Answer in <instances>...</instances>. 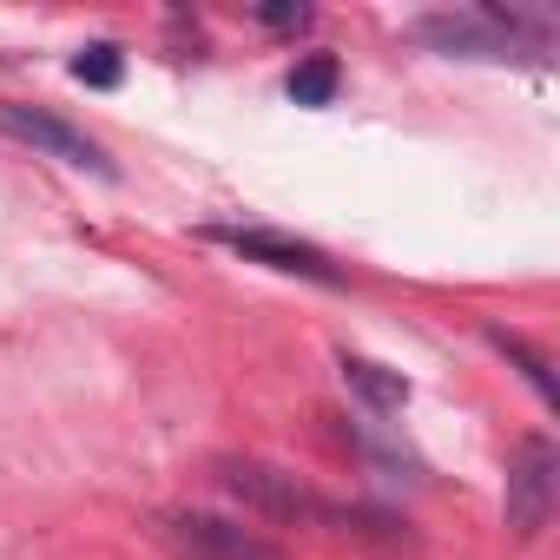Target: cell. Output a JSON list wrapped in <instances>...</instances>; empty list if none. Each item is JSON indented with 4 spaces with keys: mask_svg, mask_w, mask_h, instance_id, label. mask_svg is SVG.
I'll return each mask as SVG.
<instances>
[{
    "mask_svg": "<svg viewBox=\"0 0 560 560\" xmlns=\"http://www.w3.org/2000/svg\"><path fill=\"white\" fill-rule=\"evenodd\" d=\"M218 488L231 501H244V514L277 521V527H311L330 508L311 481H298L291 468H277V462H257V455H224L218 462Z\"/></svg>",
    "mask_w": 560,
    "mask_h": 560,
    "instance_id": "6da1fadb",
    "label": "cell"
},
{
    "mask_svg": "<svg viewBox=\"0 0 560 560\" xmlns=\"http://www.w3.org/2000/svg\"><path fill=\"white\" fill-rule=\"evenodd\" d=\"M159 547L178 560H291L264 527H244L231 514H205V508H165L152 521Z\"/></svg>",
    "mask_w": 560,
    "mask_h": 560,
    "instance_id": "7a4b0ae2",
    "label": "cell"
},
{
    "mask_svg": "<svg viewBox=\"0 0 560 560\" xmlns=\"http://www.w3.org/2000/svg\"><path fill=\"white\" fill-rule=\"evenodd\" d=\"M553 481H560L553 442L527 435L508 462V527H514V540H540V527L553 521Z\"/></svg>",
    "mask_w": 560,
    "mask_h": 560,
    "instance_id": "3957f363",
    "label": "cell"
},
{
    "mask_svg": "<svg viewBox=\"0 0 560 560\" xmlns=\"http://www.w3.org/2000/svg\"><path fill=\"white\" fill-rule=\"evenodd\" d=\"M205 237L224 244V250H237V257H250V264H264V270L311 277V284H343V270H337L317 244H304V237H291V231H264V224H211Z\"/></svg>",
    "mask_w": 560,
    "mask_h": 560,
    "instance_id": "277c9868",
    "label": "cell"
},
{
    "mask_svg": "<svg viewBox=\"0 0 560 560\" xmlns=\"http://www.w3.org/2000/svg\"><path fill=\"white\" fill-rule=\"evenodd\" d=\"M0 132L21 139V145H34V152H47V159H60V165H80V172L113 178L106 145L86 139L73 119H60V113H47V106H21V100H8V106H0Z\"/></svg>",
    "mask_w": 560,
    "mask_h": 560,
    "instance_id": "5b68a950",
    "label": "cell"
},
{
    "mask_svg": "<svg viewBox=\"0 0 560 560\" xmlns=\"http://www.w3.org/2000/svg\"><path fill=\"white\" fill-rule=\"evenodd\" d=\"M416 40H429L442 54H468V60H508L514 54V21L501 8H481V14H429V21H416Z\"/></svg>",
    "mask_w": 560,
    "mask_h": 560,
    "instance_id": "8992f818",
    "label": "cell"
},
{
    "mask_svg": "<svg viewBox=\"0 0 560 560\" xmlns=\"http://www.w3.org/2000/svg\"><path fill=\"white\" fill-rule=\"evenodd\" d=\"M343 383H350V396H363L376 416H396V409L409 402V383H402L396 370H383V363H370V357H350V350H343Z\"/></svg>",
    "mask_w": 560,
    "mask_h": 560,
    "instance_id": "52a82bcc",
    "label": "cell"
},
{
    "mask_svg": "<svg viewBox=\"0 0 560 560\" xmlns=\"http://www.w3.org/2000/svg\"><path fill=\"white\" fill-rule=\"evenodd\" d=\"M337 86H343L337 54H311V60H298V67H291V80H284V93H291L298 106H330V100H337Z\"/></svg>",
    "mask_w": 560,
    "mask_h": 560,
    "instance_id": "ba28073f",
    "label": "cell"
},
{
    "mask_svg": "<svg viewBox=\"0 0 560 560\" xmlns=\"http://www.w3.org/2000/svg\"><path fill=\"white\" fill-rule=\"evenodd\" d=\"M488 343H494V350H501V357H508V363H514V370L527 376V383H534V396H540L547 409L560 402V389H553V370H547V357H540L534 343H521L514 330H488Z\"/></svg>",
    "mask_w": 560,
    "mask_h": 560,
    "instance_id": "9c48e42d",
    "label": "cell"
},
{
    "mask_svg": "<svg viewBox=\"0 0 560 560\" xmlns=\"http://www.w3.org/2000/svg\"><path fill=\"white\" fill-rule=\"evenodd\" d=\"M73 80H80V86L113 93V86L126 80V54H119L113 40H93V47H80V54H73Z\"/></svg>",
    "mask_w": 560,
    "mask_h": 560,
    "instance_id": "30bf717a",
    "label": "cell"
},
{
    "mask_svg": "<svg viewBox=\"0 0 560 560\" xmlns=\"http://www.w3.org/2000/svg\"><path fill=\"white\" fill-rule=\"evenodd\" d=\"M257 21H264L270 34H298V27H311V8H304V0H264Z\"/></svg>",
    "mask_w": 560,
    "mask_h": 560,
    "instance_id": "8fae6325",
    "label": "cell"
}]
</instances>
